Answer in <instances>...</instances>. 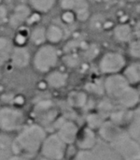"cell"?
Segmentation results:
<instances>
[{"mask_svg": "<svg viewBox=\"0 0 140 160\" xmlns=\"http://www.w3.org/2000/svg\"><path fill=\"white\" fill-rule=\"evenodd\" d=\"M69 76L65 71L60 69H53L46 74L45 82L48 87L52 89H62L66 86Z\"/></svg>", "mask_w": 140, "mask_h": 160, "instance_id": "cell-15", "label": "cell"}, {"mask_svg": "<svg viewBox=\"0 0 140 160\" xmlns=\"http://www.w3.org/2000/svg\"><path fill=\"white\" fill-rule=\"evenodd\" d=\"M60 61V52L56 45L45 43L36 47L32 54L31 65L34 70L39 74H47L55 69Z\"/></svg>", "mask_w": 140, "mask_h": 160, "instance_id": "cell-2", "label": "cell"}, {"mask_svg": "<svg viewBox=\"0 0 140 160\" xmlns=\"http://www.w3.org/2000/svg\"><path fill=\"white\" fill-rule=\"evenodd\" d=\"M123 160H140V147L126 128H121L115 137L109 142Z\"/></svg>", "mask_w": 140, "mask_h": 160, "instance_id": "cell-3", "label": "cell"}, {"mask_svg": "<svg viewBox=\"0 0 140 160\" xmlns=\"http://www.w3.org/2000/svg\"><path fill=\"white\" fill-rule=\"evenodd\" d=\"M48 133L46 128L37 123L25 124L13 140L15 155L34 158L40 152V148Z\"/></svg>", "mask_w": 140, "mask_h": 160, "instance_id": "cell-1", "label": "cell"}, {"mask_svg": "<svg viewBox=\"0 0 140 160\" xmlns=\"http://www.w3.org/2000/svg\"><path fill=\"white\" fill-rule=\"evenodd\" d=\"M95 2V3H109L113 0H89V2Z\"/></svg>", "mask_w": 140, "mask_h": 160, "instance_id": "cell-33", "label": "cell"}, {"mask_svg": "<svg viewBox=\"0 0 140 160\" xmlns=\"http://www.w3.org/2000/svg\"><path fill=\"white\" fill-rule=\"evenodd\" d=\"M13 140L10 134L0 132V160H9L15 155Z\"/></svg>", "mask_w": 140, "mask_h": 160, "instance_id": "cell-18", "label": "cell"}, {"mask_svg": "<svg viewBox=\"0 0 140 160\" xmlns=\"http://www.w3.org/2000/svg\"><path fill=\"white\" fill-rule=\"evenodd\" d=\"M72 160H123L107 142L99 139L97 144L88 151H78Z\"/></svg>", "mask_w": 140, "mask_h": 160, "instance_id": "cell-6", "label": "cell"}, {"mask_svg": "<svg viewBox=\"0 0 140 160\" xmlns=\"http://www.w3.org/2000/svg\"><path fill=\"white\" fill-rule=\"evenodd\" d=\"M140 97L136 86L130 85L118 98L115 102L118 103L120 107L124 110H134L138 106Z\"/></svg>", "mask_w": 140, "mask_h": 160, "instance_id": "cell-14", "label": "cell"}, {"mask_svg": "<svg viewBox=\"0 0 140 160\" xmlns=\"http://www.w3.org/2000/svg\"><path fill=\"white\" fill-rule=\"evenodd\" d=\"M13 49L12 39L7 36H0V68L9 63Z\"/></svg>", "mask_w": 140, "mask_h": 160, "instance_id": "cell-19", "label": "cell"}, {"mask_svg": "<svg viewBox=\"0 0 140 160\" xmlns=\"http://www.w3.org/2000/svg\"><path fill=\"white\" fill-rule=\"evenodd\" d=\"M65 63L68 67L73 68V67H76L78 65L79 59L75 54H69V55H67V57L65 59Z\"/></svg>", "mask_w": 140, "mask_h": 160, "instance_id": "cell-31", "label": "cell"}, {"mask_svg": "<svg viewBox=\"0 0 140 160\" xmlns=\"http://www.w3.org/2000/svg\"><path fill=\"white\" fill-rule=\"evenodd\" d=\"M67 144L56 132L48 134L40 148L39 156L51 160H63L67 151Z\"/></svg>", "mask_w": 140, "mask_h": 160, "instance_id": "cell-5", "label": "cell"}, {"mask_svg": "<svg viewBox=\"0 0 140 160\" xmlns=\"http://www.w3.org/2000/svg\"><path fill=\"white\" fill-rule=\"evenodd\" d=\"M136 87H137V89H138V94H139V97H140V83L138 84V85H137Z\"/></svg>", "mask_w": 140, "mask_h": 160, "instance_id": "cell-37", "label": "cell"}, {"mask_svg": "<svg viewBox=\"0 0 140 160\" xmlns=\"http://www.w3.org/2000/svg\"><path fill=\"white\" fill-rule=\"evenodd\" d=\"M42 18V15L37 13V12H35V11H31L30 15L28 16L27 20H26V22H25V25L28 26L29 28H32V27H35L36 25L39 24V22Z\"/></svg>", "mask_w": 140, "mask_h": 160, "instance_id": "cell-26", "label": "cell"}, {"mask_svg": "<svg viewBox=\"0 0 140 160\" xmlns=\"http://www.w3.org/2000/svg\"><path fill=\"white\" fill-rule=\"evenodd\" d=\"M127 66L125 56L119 52H105L98 62V69L106 76L119 74L123 71Z\"/></svg>", "mask_w": 140, "mask_h": 160, "instance_id": "cell-7", "label": "cell"}, {"mask_svg": "<svg viewBox=\"0 0 140 160\" xmlns=\"http://www.w3.org/2000/svg\"><path fill=\"white\" fill-rule=\"evenodd\" d=\"M61 21L65 24H72L77 21L76 15L73 11L70 10H63L61 14Z\"/></svg>", "mask_w": 140, "mask_h": 160, "instance_id": "cell-28", "label": "cell"}, {"mask_svg": "<svg viewBox=\"0 0 140 160\" xmlns=\"http://www.w3.org/2000/svg\"><path fill=\"white\" fill-rule=\"evenodd\" d=\"M129 55L136 59L137 61H140V38H134L132 41L128 43L127 48Z\"/></svg>", "mask_w": 140, "mask_h": 160, "instance_id": "cell-25", "label": "cell"}, {"mask_svg": "<svg viewBox=\"0 0 140 160\" xmlns=\"http://www.w3.org/2000/svg\"><path fill=\"white\" fill-rule=\"evenodd\" d=\"M33 112L36 117V123L44 128L46 125L54 124L59 118L58 112L54 108V104L51 99H41L36 102L33 108Z\"/></svg>", "mask_w": 140, "mask_h": 160, "instance_id": "cell-8", "label": "cell"}, {"mask_svg": "<svg viewBox=\"0 0 140 160\" xmlns=\"http://www.w3.org/2000/svg\"><path fill=\"white\" fill-rule=\"evenodd\" d=\"M9 17V11L7 8L4 5H0V26L4 24H7Z\"/></svg>", "mask_w": 140, "mask_h": 160, "instance_id": "cell-29", "label": "cell"}, {"mask_svg": "<svg viewBox=\"0 0 140 160\" xmlns=\"http://www.w3.org/2000/svg\"><path fill=\"white\" fill-rule=\"evenodd\" d=\"M57 135L67 144H73L76 142L80 128L78 125L70 120H65L63 118H58L54 124Z\"/></svg>", "mask_w": 140, "mask_h": 160, "instance_id": "cell-10", "label": "cell"}, {"mask_svg": "<svg viewBox=\"0 0 140 160\" xmlns=\"http://www.w3.org/2000/svg\"><path fill=\"white\" fill-rule=\"evenodd\" d=\"M138 35V38H140V22L138 24V26H137V28H135V35Z\"/></svg>", "mask_w": 140, "mask_h": 160, "instance_id": "cell-34", "label": "cell"}, {"mask_svg": "<svg viewBox=\"0 0 140 160\" xmlns=\"http://www.w3.org/2000/svg\"><path fill=\"white\" fill-rule=\"evenodd\" d=\"M126 2L128 3H138V2H140V0H125Z\"/></svg>", "mask_w": 140, "mask_h": 160, "instance_id": "cell-36", "label": "cell"}, {"mask_svg": "<svg viewBox=\"0 0 140 160\" xmlns=\"http://www.w3.org/2000/svg\"><path fill=\"white\" fill-rule=\"evenodd\" d=\"M29 42L33 45L39 47L45 43H47L46 38V26L44 25H36L30 29V36H29Z\"/></svg>", "mask_w": 140, "mask_h": 160, "instance_id": "cell-22", "label": "cell"}, {"mask_svg": "<svg viewBox=\"0 0 140 160\" xmlns=\"http://www.w3.org/2000/svg\"><path fill=\"white\" fill-rule=\"evenodd\" d=\"M0 5H4V0H0Z\"/></svg>", "mask_w": 140, "mask_h": 160, "instance_id": "cell-39", "label": "cell"}, {"mask_svg": "<svg viewBox=\"0 0 140 160\" xmlns=\"http://www.w3.org/2000/svg\"><path fill=\"white\" fill-rule=\"evenodd\" d=\"M57 3L58 0H27V5L31 10L41 15L51 11Z\"/></svg>", "mask_w": 140, "mask_h": 160, "instance_id": "cell-20", "label": "cell"}, {"mask_svg": "<svg viewBox=\"0 0 140 160\" xmlns=\"http://www.w3.org/2000/svg\"><path fill=\"white\" fill-rule=\"evenodd\" d=\"M1 78H2V72H1V69H0V80H1Z\"/></svg>", "mask_w": 140, "mask_h": 160, "instance_id": "cell-40", "label": "cell"}, {"mask_svg": "<svg viewBox=\"0 0 140 160\" xmlns=\"http://www.w3.org/2000/svg\"><path fill=\"white\" fill-rule=\"evenodd\" d=\"M104 92L107 96L113 101H116L117 98L131 85L127 80L124 78L123 73L109 75L103 82Z\"/></svg>", "mask_w": 140, "mask_h": 160, "instance_id": "cell-9", "label": "cell"}, {"mask_svg": "<svg viewBox=\"0 0 140 160\" xmlns=\"http://www.w3.org/2000/svg\"><path fill=\"white\" fill-rule=\"evenodd\" d=\"M99 137L94 129L86 126L80 128L75 144L79 151H88L93 149L98 142Z\"/></svg>", "mask_w": 140, "mask_h": 160, "instance_id": "cell-11", "label": "cell"}, {"mask_svg": "<svg viewBox=\"0 0 140 160\" xmlns=\"http://www.w3.org/2000/svg\"><path fill=\"white\" fill-rule=\"evenodd\" d=\"M9 160H32V158L24 157V156H21V155H14Z\"/></svg>", "mask_w": 140, "mask_h": 160, "instance_id": "cell-32", "label": "cell"}, {"mask_svg": "<svg viewBox=\"0 0 140 160\" xmlns=\"http://www.w3.org/2000/svg\"><path fill=\"white\" fill-rule=\"evenodd\" d=\"M126 130L140 147V106L131 111Z\"/></svg>", "mask_w": 140, "mask_h": 160, "instance_id": "cell-16", "label": "cell"}, {"mask_svg": "<svg viewBox=\"0 0 140 160\" xmlns=\"http://www.w3.org/2000/svg\"><path fill=\"white\" fill-rule=\"evenodd\" d=\"M26 122L24 112L13 105H3L0 107V132L12 135L17 133Z\"/></svg>", "mask_w": 140, "mask_h": 160, "instance_id": "cell-4", "label": "cell"}, {"mask_svg": "<svg viewBox=\"0 0 140 160\" xmlns=\"http://www.w3.org/2000/svg\"><path fill=\"white\" fill-rule=\"evenodd\" d=\"M67 102L73 108H76V109L83 108L86 106L88 102L87 93L84 91H80V90L72 91L67 96Z\"/></svg>", "mask_w": 140, "mask_h": 160, "instance_id": "cell-23", "label": "cell"}, {"mask_svg": "<svg viewBox=\"0 0 140 160\" xmlns=\"http://www.w3.org/2000/svg\"><path fill=\"white\" fill-rule=\"evenodd\" d=\"M64 37H65V32L60 25L56 23H51L48 26H46L47 43L57 45L64 39Z\"/></svg>", "mask_w": 140, "mask_h": 160, "instance_id": "cell-21", "label": "cell"}, {"mask_svg": "<svg viewBox=\"0 0 140 160\" xmlns=\"http://www.w3.org/2000/svg\"><path fill=\"white\" fill-rule=\"evenodd\" d=\"M31 8L27 4H18L16 5L11 11H9L8 22L7 24L17 30L22 25H25L26 20L31 13Z\"/></svg>", "mask_w": 140, "mask_h": 160, "instance_id": "cell-12", "label": "cell"}, {"mask_svg": "<svg viewBox=\"0 0 140 160\" xmlns=\"http://www.w3.org/2000/svg\"><path fill=\"white\" fill-rule=\"evenodd\" d=\"M135 29L129 23H119L113 29L114 38L121 43H129L134 39Z\"/></svg>", "mask_w": 140, "mask_h": 160, "instance_id": "cell-17", "label": "cell"}, {"mask_svg": "<svg viewBox=\"0 0 140 160\" xmlns=\"http://www.w3.org/2000/svg\"><path fill=\"white\" fill-rule=\"evenodd\" d=\"M138 62V68H139V72H140V61H137Z\"/></svg>", "mask_w": 140, "mask_h": 160, "instance_id": "cell-38", "label": "cell"}, {"mask_svg": "<svg viewBox=\"0 0 140 160\" xmlns=\"http://www.w3.org/2000/svg\"><path fill=\"white\" fill-rule=\"evenodd\" d=\"M31 61L32 54L27 47H14L8 64H10L13 68L22 70L30 66Z\"/></svg>", "mask_w": 140, "mask_h": 160, "instance_id": "cell-13", "label": "cell"}, {"mask_svg": "<svg viewBox=\"0 0 140 160\" xmlns=\"http://www.w3.org/2000/svg\"><path fill=\"white\" fill-rule=\"evenodd\" d=\"M87 122H88V127H90L91 128L94 129V128H99V127L102 125V123L104 122L102 117L100 116V114H96V113H93V114H90L88 116V119H87Z\"/></svg>", "mask_w": 140, "mask_h": 160, "instance_id": "cell-27", "label": "cell"}, {"mask_svg": "<svg viewBox=\"0 0 140 160\" xmlns=\"http://www.w3.org/2000/svg\"><path fill=\"white\" fill-rule=\"evenodd\" d=\"M29 36L30 28L28 26L22 25L18 28L11 38L14 47H27V43H29Z\"/></svg>", "mask_w": 140, "mask_h": 160, "instance_id": "cell-24", "label": "cell"}, {"mask_svg": "<svg viewBox=\"0 0 140 160\" xmlns=\"http://www.w3.org/2000/svg\"><path fill=\"white\" fill-rule=\"evenodd\" d=\"M25 102H26V99H25L24 96L22 95V94H17V95H14L13 96L12 104L11 105L22 109V107L25 104Z\"/></svg>", "mask_w": 140, "mask_h": 160, "instance_id": "cell-30", "label": "cell"}, {"mask_svg": "<svg viewBox=\"0 0 140 160\" xmlns=\"http://www.w3.org/2000/svg\"><path fill=\"white\" fill-rule=\"evenodd\" d=\"M36 160H51V159H49V158H43V157H41V156H39L38 158H36Z\"/></svg>", "mask_w": 140, "mask_h": 160, "instance_id": "cell-35", "label": "cell"}]
</instances>
